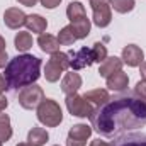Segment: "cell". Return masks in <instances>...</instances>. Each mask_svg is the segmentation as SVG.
<instances>
[{"label": "cell", "instance_id": "1", "mask_svg": "<svg viewBox=\"0 0 146 146\" xmlns=\"http://www.w3.org/2000/svg\"><path fill=\"white\" fill-rule=\"evenodd\" d=\"M92 127L102 136L146 126V102L134 97H119L97 107L90 115Z\"/></svg>", "mask_w": 146, "mask_h": 146}, {"label": "cell", "instance_id": "2", "mask_svg": "<svg viewBox=\"0 0 146 146\" xmlns=\"http://www.w3.org/2000/svg\"><path fill=\"white\" fill-rule=\"evenodd\" d=\"M41 65L42 61L37 56L27 54V53L17 54L15 58L9 60L5 72H3L9 88L19 90V88L36 83L37 78L41 76Z\"/></svg>", "mask_w": 146, "mask_h": 146}, {"label": "cell", "instance_id": "3", "mask_svg": "<svg viewBox=\"0 0 146 146\" xmlns=\"http://www.w3.org/2000/svg\"><path fill=\"white\" fill-rule=\"evenodd\" d=\"M37 121L46 127H56L63 121V110L60 104L53 99H44L36 109Z\"/></svg>", "mask_w": 146, "mask_h": 146}, {"label": "cell", "instance_id": "4", "mask_svg": "<svg viewBox=\"0 0 146 146\" xmlns=\"http://www.w3.org/2000/svg\"><path fill=\"white\" fill-rule=\"evenodd\" d=\"M70 68V54L68 53H54L51 54V58L48 60L46 66H44V78L49 83H56L60 80V76Z\"/></svg>", "mask_w": 146, "mask_h": 146}, {"label": "cell", "instance_id": "5", "mask_svg": "<svg viewBox=\"0 0 146 146\" xmlns=\"http://www.w3.org/2000/svg\"><path fill=\"white\" fill-rule=\"evenodd\" d=\"M44 100V92L42 88L33 83V85H27L24 87L21 92H19V104L21 107L26 110H33V109H37V106Z\"/></svg>", "mask_w": 146, "mask_h": 146}, {"label": "cell", "instance_id": "6", "mask_svg": "<svg viewBox=\"0 0 146 146\" xmlns=\"http://www.w3.org/2000/svg\"><path fill=\"white\" fill-rule=\"evenodd\" d=\"M90 7L94 12V24L100 29L107 27L112 21V7L110 0H90Z\"/></svg>", "mask_w": 146, "mask_h": 146}, {"label": "cell", "instance_id": "7", "mask_svg": "<svg viewBox=\"0 0 146 146\" xmlns=\"http://www.w3.org/2000/svg\"><path fill=\"white\" fill-rule=\"evenodd\" d=\"M66 109L68 112L75 115V117H90L94 114L95 107L83 99V95H78V94H73V95H66Z\"/></svg>", "mask_w": 146, "mask_h": 146}, {"label": "cell", "instance_id": "8", "mask_svg": "<svg viewBox=\"0 0 146 146\" xmlns=\"http://www.w3.org/2000/svg\"><path fill=\"white\" fill-rule=\"evenodd\" d=\"M92 126L88 124H75L68 131L66 146H87V139L92 136Z\"/></svg>", "mask_w": 146, "mask_h": 146}, {"label": "cell", "instance_id": "9", "mask_svg": "<svg viewBox=\"0 0 146 146\" xmlns=\"http://www.w3.org/2000/svg\"><path fill=\"white\" fill-rule=\"evenodd\" d=\"M70 54V68L73 72L88 68L94 63V56H92V49L90 48H82L75 53H68Z\"/></svg>", "mask_w": 146, "mask_h": 146}, {"label": "cell", "instance_id": "10", "mask_svg": "<svg viewBox=\"0 0 146 146\" xmlns=\"http://www.w3.org/2000/svg\"><path fill=\"white\" fill-rule=\"evenodd\" d=\"M121 60L124 65L131 66V68H136L139 66L143 61H145V53L139 46L136 44H127L122 48V54H121Z\"/></svg>", "mask_w": 146, "mask_h": 146}, {"label": "cell", "instance_id": "11", "mask_svg": "<svg viewBox=\"0 0 146 146\" xmlns=\"http://www.w3.org/2000/svg\"><path fill=\"white\" fill-rule=\"evenodd\" d=\"M26 19L27 15L19 7H10L3 12V22L9 29H21L22 26H26Z\"/></svg>", "mask_w": 146, "mask_h": 146}, {"label": "cell", "instance_id": "12", "mask_svg": "<svg viewBox=\"0 0 146 146\" xmlns=\"http://www.w3.org/2000/svg\"><path fill=\"white\" fill-rule=\"evenodd\" d=\"M82 87V76L76 72H68L65 73L63 80H61V90L65 95H73L78 92V88Z\"/></svg>", "mask_w": 146, "mask_h": 146}, {"label": "cell", "instance_id": "13", "mask_svg": "<svg viewBox=\"0 0 146 146\" xmlns=\"http://www.w3.org/2000/svg\"><path fill=\"white\" fill-rule=\"evenodd\" d=\"M122 60L121 58H117V56H107L102 63H100V66H99V75L102 76V78H109L110 75H114V73L121 72L122 70Z\"/></svg>", "mask_w": 146, "mask_h": 146}, {"label": "cell", "instance_id": "14", "mask_svg": "<svg viewBox=\"0 0 146 146\" xmlns=\"http://www.w3.org/2000/svg\"><path fill=\"white\" fill-rule=\"evenodd\" d=\"M37 46L41 48L42 53H48V54H54L60 51V41L56 36H51V34H39L37 37Z\"/></svg>", "mask_w": 146, "mask_h": 146}, {"label": "cell", "instance_id": "15", "mask_svg": "<svg viewBox=\"0 0 146 146\" xmlns=\"http://www.w3.org/2000/svg\"><path fill=\"white\" fill-rule=\"evenodd\" d=\"M83 99L88 100L94 107H100L104 106L106 102H109L110 97H109V92L106 88H94V90H88L83 94Z\"/></svg>", "mask_w": 146, "mask_h": 146}, {"label": "cell", "instance_id": "16", "mask_svg": "<svg viewBox=\"0 0 146 146\" xmlns=\"http://www.w3.org/2000/svg\"><path fill=\"white\" fill-rule=\"evenodd\" d=\"M106 80H107L109 90H114V92H122V90H126L127 85H129V76L122 72V70L117 72V73H114V75H110L109 78H106Z\"/></svg>", "mask_w": 146, "mask_h": 146}, {"label": "cell", "instance_id": "17", "mask_svg": "<svg viewBox=\"0 0 146 146\" xmlns=\"http://www.w3.org/2000/svg\"><path fill=\"white\" fill-rule=\"evenodd\" d=\"M26 27H27L29 33L42 34V33L46 31V27H48V21H46L42 15H39V14H31V15H27V19H26Z\"/></svg>", "mask_w": 146, "mask_h": 146}, {"label": "cell", "instance_id": "18", "mask_svg": "<svg viewBox=\"0 0 146 146\" xmlns=\"http://www.w3.org/2000/svg\"><path fill=\"white\" fill-rule=\"evenodd\" d=\"M49 139V134L44 127H37L34 126L29 133H27V143L31 146H44Z\"/></svg>", "mask_w": 146, "mask_h": 146}, {"label": "cell", "instance_id": "19", "mask_svg": "<svg viewBox=\"0 0 146 146\" xmlns=\"http://www.w3.org/2000/svg\"><path fill=\"white\" fill-rule=\"evenodd\" d=\"M70 27H72L73 34L76 39H83L90 34V29H92V22L88 17H83V19H78L75 22H70Z\"/></svg>", "mask_w": 146, "mask_h": 146}, {"label": "cell", "instance_id": "20", "mask_svg": "<svg viewBox=\"0 0 146 146\" xmlns=\"http://www.w3.org/2000/svg\"><path fill=\"white\" fill-rule=\"evenodd\" d=\"M14 44H15V49L21 51V53H27L31 48H33V36L31 33L27 31H19L15 34V39H14Z\"/></svg>", "mask_w": 146, "mask_h": 146}, {"label": "cell", "instance_id": "21", "mask_svg": "<svg viewBox=\"0 0 146 146\" xmlns=\"http://www.w3.org/2000/svg\"><path fill=\"white\" fill-rule=\"evenodd\" d=\"M66 17H68L70 22H75L78 19L87 17V10H85L83 3L82 2H70L68 7H66Z\"/></svg>", "mask_w": 146, "mask_h": 146}, {"label": "cell", "instance_id": "22", "mask_svg": "<svg viewBox=\"0 0 146 146\" xmlns=\"http://www.w3.org/2000/svg\"><path fill=\"white\" fill-rule=\"evenodd\" d=\"M12 126H10V117L7 114L0 112V141H9L12 138Z\"/></svg>", "mask_w": 146, "mask_h": 146}, {"label": "cell", "instance_id": "23", "mask_svg": "<svg viewBox=\"0 0 146 146\" xmlns=\"http://www.w3.org/2000/svg\"><path fill=\"white\" fill-rule=\"evenodd\" d=\"M112 146H146V136H121Z\"/></svg>", "mask_w": 146, "mask_h": 146}, {"label": "cell", "instance_id": "24", "mask_svg": "<svg viewBox=\"0 0 146 146\" xmlns=\"http://www.w3.org/2000/svg\"><path fill=\"white\" fill-rule=\"evenodd\" d=\"M136 2L134 0H110V7L117 12V14H127L134 9Z\"/></svg>", "mask_w": 146, "mask_h": 146}, {"label": "cell", "instance_id": "25", "mask_svg": "<svg viewBox=\"0 0 146 146\" xmlns=\"http://www.w3.org/2000/svg\"><path fill=\"white\" fill-rule=\"evenodd\" d=\"M58 41H60L61 46H72L73 42L76 41V37H75V34H73L70 24L65 26L63 29H60V33H58Z\"/></svg>", "mask_w": 146, "mask_h": 146}, {"label": "cell", "instance_id": "26", "mask_svg": "<svg viewBox=\"0 0 146 146\" xmlns=\"http://www.w3.org/2000/svg\"><path fill=\"white\" fill-rule=\"evenodd\" d=\"M92 56H94V63H102L107 58V48L102 42H95L92 48Z\"/></svg>", "mask_w": 146, "mask_h": 146}, {"label": "cell", "instance_id": "27", "mask_svg": "<svg viewBox=\"0 0 146 146\" xmlns=\"http://www.w3.org/2000/svg\"><path fill=\"white\" fill-rule=\"evenodd\" d=\"M134 95L146 102V80H139L134 87Z\"/></svg>", "mask_w": 146, "mask_h": 146}, {"label": "cell", "instance_id": "28", "mask_svg": "<svg viewBox=\"0 0 146 146\" xmlns=\"http://www.w3.org/2000/svg\"><path fill=\"white\" fill-rule=\"evenodd\" d=\"M39 2H41V5H42L44 9H49V10H51V9H56V7L61 3V0H39Z\"/></svg>", "mask_w": 146, "mask_h": 146}, {"label": "cell", "instance_id": "29", "mask_svg": "<svg viewBox=\"0 0 146 146\" xmlns=\"http://www.w3.org/2000/svg\"><path fill=\"white\" fill-rule=\"evenodd\" d=\"M9 63V54L7 51H0V68H5Z\"/></svg>", "mask_w": 146, "mask_h": 146}, {"label": "cell", "instance_id": "30", "mask_svg": "<svg viewBox=\"0 0 146 146\" xmlns=\"http://www.w3.org/2000/svg\"><path fill=\"white\" fill-rule=\"evenodd\" d=\"M7 106H9V100H7V97H5L3 94H0V112H3V110L7 109Z\"/></svg>", "mask_w": 146, "mask_h": 146}, {"label": "cell", "instance_id": "31", "mask_svg": "<svg viewBox=\"0 0 146 146\" xmlns=\"http://www.w3.org/2000/svg\"><path fill=\"white\" fill-rule=\"evenodd\" d=\"M88 146H112V145L99 138V139H94V141H90V145H88Z\"/></svg>", "mask_w": 146, "mask_h": 146}, {"label": "cell", "instance_id": "32", "mask_svg": "<svg viewBox=\"0 0 146 146\" xmlns=\"http://www.w3.org/2000/svg\"><path fill=\"white\" fill-rule=\"evenodd\" d=\"M17 2H19L21 5H24V7H34L39 0H17Z\"/></svg>", "mask_w": 146, "mask_h": 146}, {"label": "cell", "instance_id": "33", "mask_svg": "<svg viewBox=\"0 0 146 146\" xmlns=\"http://www.w3.org/2000/svg\"><path fill=\"white\" fill-rule=\"evenodd\" d=\"M7 88H9V85H7V82H5V76L0 75V94H3Z\"/></svg>", "mask_w": 146, "mask_h": 146}, {"label": "cell", "instance_id": "34", "mask_svg": "<svg viewBox=\"0 0 146 146\" xmlns=\"http://www.w3.org/2000/svg\"><path fill=\"white\" fill-rule=\"evenodd\" d=\"M139 73H141L143 80H146V61H143V63L139 65Z\"/></svg>", "mask_w": 146, "mask_h": 146}, {"label": "cell", "instance_id": "35", "mask_svg": "<svg viewBox=\"0 0 146 146\" xmlns=\"http://www.w3.org/2000/svg\"><path fill=\"white\" fill-rule=\"evenodd\" d=\"M5 46H7V44H5V39L0 36V51H7V49H5Z\"/></svg>", "mask_w": 146, "mask_h": 146}, {"label": "cell", "instance_id": "36", "mask_svg": "<svg viewBox=\"0 0 146 146\" xmlns=\"http://www.w3.org/2000/svg\"><path fill=\"white\" fill-rule=\"evenodd\" d=\"M17 146H31V145H29V143H19Z\"/></svg>", "mask_w": 146, "mask_h": 146}, {"label": "cell", "instance_id": "37", "mask_svg": "<svg viewBox=\"0 0 146 146\" xmlns=\"http://www.w3.org/2000/svg\"><path fill=\"white\" fill-rule=\"evenodd\" d=\"M0 146H2V141H0Z\"/></svg>", "mask_w": 146, "mask_h": 146}, {"label": "cell", "instance_id": "38", "mask_svg": "<svg viewBox=\"0 0 146 146\" xmlns=\"http://www.w3.org/2000/svg\"><path fill=\"white\" fill-rule=\"evenodd\" d=\"M54 146H58V145H54Z\"/></svg>", "mask_w": 146, "mask_h": 146}]
</instances>
